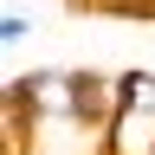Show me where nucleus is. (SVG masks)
Wrapping results in <instances>:
<instances>
[{
  "mask_svg": "<svg viewBox=\"0 0 155 155\" xmlns=\"http://www.w3.org/2000/svg\"><path fill=\"white\" fill-rule=\"evenodd\" d=\"M104 155H155V116L149 110H116V123L104 129Z\"/></svg>",
  "mask_w": 155,
  "mask_h": 155,
  "instance_id": "nucleus-1",
  "label": "nucleus"
},
{
  "mask_svg": "<svg viewBox=\"0 0 155 155\" xmlns=\"http://www.w3.org/2000/svg\"><path fill=\"white\" fill-rule=\"evenodd\" d=\"M116 84H123V104L129 110H149L155 116V71H116Z\"/></svg>",
  "mask_w": 155,
  "mask_h": 155,
  "instance_id": "nucleus-2",
  "label": "nucleus"
},
{
  "mask_svg": "<svg viewBox=\"0 0 155 155\" xmlns=\"http://www.w3.org/2000/svg\"><path fill=\"white\" fill-rule=\"evenodd\" d=\"M26 39H32V13H19V7H7V13H0V45H7V52H19Z\"/></svg>",
  "mask_w": 155,
  "mask_h": 155,
  "instance_id": "nucleus-3",
  "label": "nucleus"
},
{
  "mask_svg": "<svg viewBox=\"0 0 155 155\" xmlns=\"http://www.w3.org/2000/svg\"><path fill=\"white\" fill-rule=\"evenodd\" d=\"M149 19H155V7H149Z\"/></svg>",
  "mask_w": 155,
  "mask_h": 155,
  "instance_id": "nucleus-4",
  "label": "nucleus"
}]
</instances>
